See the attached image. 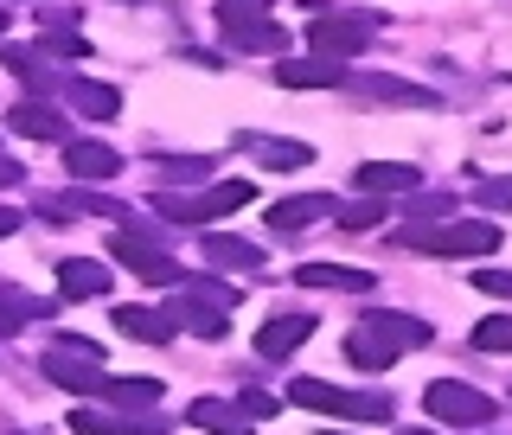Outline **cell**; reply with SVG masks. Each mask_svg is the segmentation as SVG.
Returning a JSON list of instances; mask_svg holds the SVG:
<instances>
[{
	"label": "cell",
	"mask_w": 512,
	"mask_h": 435,
	"mask_svg": "<svg viewBox=\"0 0 512 435\" xmlns=\"http://www.w3.org/2000/svg\"><path fill=\"white\" fill-rule=\"evenodd\" d=\"M288 404H301V410H320V416H346V423H391V397H378V391H340V384H327V378H295L288 384Z\"/></svg>",
	"instance_id": "1"
},
{
	"label": "cell",
	"mask_w": 512,
	"mask_h": 435,
	"mask_svg": "<svg viewBox=\"0 0 512 435\" xmlns=\"http://www.w3.org/2000/svg\"><path fill=\"white\" fill-rule=\"evenodd\" d=\"M250 199H256L250 180H218V186H205V192H154L160 218H173V224H218V218L244 212Z\"/></svg>",
	"instance_id": "2"
},
{
	"label": "cell",
	"mask_w": 512,
	"mask_h": 435,
	"mask_svg": "<svg viewBox=\"0 0 512 435\" xmlns=\"http://www.w3.org/2000/svg\"><path fill=\"white\" fill-rule=\"evenodd\" d=\"M45 378L64 384V391H77V397H103V346L64 333V340L45 352Z\"/></svg>",
	"instance_id": "3"
},
{
	"label": "cell",
	"mask_w": 512,
	"mask_h": 435,
	"mask_svg": "<svg viewBox=\"0 0 512 435\" xmlns=\"http://www.w3.org/2000/svg\"><path fill=\"white\" fill-rule=\"evenodd\" d=\"M423 404H429V416L436 423H448V429H487L493 416H500V404H493L480 384H461V378H436L423 391Z\"/></svg>",
	"instance_id": "4"
},
{
	"label": "cell",
	"mask_w": 512,
	"mask_h": 435,
	"mask_svg": "<svg viewBox=\"0 0 512 435\" xmlns=\"http://www.w3.org/2000/svg\"><path fill=\"white\" fill-rule=\"evenodd\" d=\"M218 26L237 52H288V32L269 20V0H218Z\"/></svg>",
	"instance_id": "5"
},
{
	"label": "cell",
	"mask_w": 512,
	"mask_h": 435,
	"mask_svg": "<svg viewBox=\"0 0 512 435\" xmlns=\"http://www.w3.org/2000/svg\"><path fill=\"white\" fill-rule=\"evenodd\" d=\"M109 250H116V263L128 269V276H141V282H186V269L173 263L148 231H116V237H109Z\"/></svg>",
	"instance_id": "6"
},
{
	"label": "cell",
	"mask_w": 512,
	"mask_h": 435,
	"mask_svg": "<svg viewBox=\"0 0 512 435\" xmlns=\"http://www.w3.org/2000/svg\"><path fill=\"white\" fill-rule=\"evenodd\" d=\"M372 32H378V20H365V13H327V20H314L308 45L346 64V58H359V52H365V39H372Z\"/></svg>",
	"instance_id": "7"
},
{
	"label": "cell",
	"mask_w": 512,
	"mask_h": 435,
	"mask_svg": "<svg viewBox=\"0 0 512 435\" xmlns=\"http://www.w3.org/2000/svg\"><path fill=\"white\" fill-rule=\"evenodd\" d=\"M276 84H282V90H340V84H346V64L327 58V52H314V58H282V64H276Z\"/></svg>",
	"instance_id": "8"
},
{
	"label": "cell",
	"mask_w": 512,
	"mask_h": 435,
	"mask_svg": "<svg viewBox=\"0 0 512 435\" xmlns=\"http://www.w3.org/2000/svg\"><path fill=\"white\" fill-rule=\"evenodd\" d=\"M58 295L64 301H103L109 295V263H96V256H64L58 263Z\"/></svg>",
	"instance_id": "9"
},
{
	"label": "cell",
	"mask_w": 512,
	"mask_h": 435,
	"mask_svg": "<svg viewBox=\"0 0 512 435\" xmlns=\"http://www.w3.org/2000/svg\"><path fill=\"white\" fill-rule=\"evenodd\" d=\"M308 333H314V314H276L256 327V352L263 359H288L295 346H308Z\"/></svg>",
	"instance_id": "10"
},
{
	"label": "cell",
	"mask_w": 512,
	"mask_h": 435,
	"mask_svg": "<svg viewBox=\"0 0 512 435\" xmlns=\"http://www.w3.org/2000/svg\"><path fill=\"white\" fill-rule=\"evenodd\" d=\"M64 103L77 109V116H90V122H109V116H122V96L109 90V84H84V77H58L52 84Z\"/></svg>",
	"instance_id": "11"
},
{
	"label": "cell",
	"mask_w": 512,
	"mask_h": 435,
	"mask_svg": "<svg viewBox=\"0 0 512 435\" xmlns=\"http://www.w3.org/2000/svg\"><path fill=\"white\" fill-rule=\"evenodd\" d=\"M480 250H500V224L468 218V224H442L436 231V256H480Z\"/></svg>",
	"instance_id": "12"
},
{
	"label": "cell",
	"mask_w": 512,
	"mask_h": 435,
	"mask_svg": "<svg viewBox=\"0 0 512 435\" xmlns=\"http://www.w3.org/2000/svg\"><path fill=\"white\" fill-rule=\"evenodd\" d=\"M186 423L192 429H212V435H250L244 404H224V397H192V404H186Z\"/></svg>",
	"instance_id": "13"
},
{
	"label": "cell",
	"mask_w": 512,
	"mask_h": 435,
	"mask_svg": "<svg viewBox=\"0 0 512 435\" xmlns=\"http://www.w3.org/2000/svg\"><path fill=\"white\" fill-rule=\"evenodd\" d=\"M64 167H71L77 180H116V173H122V154L103 148V141H71V148H64Z\"/></svg>",
	"instance_id": "14"
},
{
	"label": "cell",
	"mask_w": 512,
	"mask_h": 435,
	"mask_svg": "<svg viewBox=\"0 0 512 435\" xmlns=\"http://www.w3.org/2000/svg\"><path fill=\"white\" fill-rule=\"evenodd\" d=\"M116 327L128 333V340H154V346H167L173 333H180V320H173L167 308H116Z\"/></svg>",
	"instance_id": "15"
},
{
	"label": "cell",
	"mask_w": 512,
	"mask_h": 435,
	"mask_svg": "<svg viewBox=\"0 0 512 435\" xmlns=\"http://www.w3.org/2000/svg\"><path fill=\"white\" fill-rule=\"evenodd\" d=\"M295 282L301 288H340V295H372V276L365 269H340V263H301Z\"/></svg>",
	"instance_id": "16"
},
{
	"label": "cell",
	"mask_w": 512,
	"mask_h": 435,
	"mask_svg": "<svg viewBox=\"0 0 512 435\" xmlns=\"http://www.w3.org/2000/svg\"><path fill=\"white\" fill-rule=\"evenodd\" d=\"M205 263H212V269H244V276H256V269H263V250L244 244V237L212 231V237H205Z\"/></svg>",
	"instance_id": "17"
},
{
	"label": "cell",
	"mask_w": 512,
	"mask_h": 435,
	"mask_svg": "<svg viewBox=\"0 0 512 435\" xmlns=\"http://www.w3.org/2000/svg\"><path fill=\"white\" fill-rule=\"evenodd\" d=\"M423 173L410 167V160H365L359 167V192H416Z\"/></svg>",
	"instance_id": "18"
},
{
	"label": "cell",
	"mask_w": 512,
	"mask_h": 435,
	"mask_svg": "<svg viewBox=\"0 0 512 435\" xmlns=\"http://www.w3.org/2000/svg\"><path fill=\"white\" fill-rule=\"evenodd\" d=\"M346 359L359 365V372H384V365H397V359H404V352H397L391 340H384L378 327H359V333H352V340H346Z\"/></svg>",
	"instance_id": "19"
},
{
	"label": "cell",
	"mask_w": 512,
	"mask_h": 435,
	"mask_svg": "<svg viewBox=\"0 0 512 435\" xmlns=\"http://www.w3.org/2000/svg\"><path fill=\"white\" fill-rule=\"evenodd\" d=\"M77 435H160V423L148 416H103V410H71Z\"/></svg>",
	"instance_id": "20"
},
{
	"label": "cell",
	"mask_w": 512,
	"mask_h": 435,
	"mask_svg": "<svg viewBox=\"0 0 512 435\" xmlns=\"http://www.w3.org/2000/svg\"><path fill=\"white\" fill-rule=\"evenodd\" d=\"M365 327H378L384 340H391L397 352H416V346H429V327L423 320H410V314H391V308H372L365 314Z\"/></svg>",
	"instance_id": "21"
},
{
	"label": "cell",
	"mask_w": 512,
	"mask_h": 435,
	"mask_svg": "<svg viewBox=\"0 0 512 435\" xmlns=\"http://www.w3.org/2000/svg\"><path fill=\"white\" fill-rule=\"evenodd\" d=\"M340 205L327 199V192H308V199H288V205H269V224L276 231H301V224H314V218H333Z\"/></svg>",
	"instance_id": "22"
},
{
	"label": "cell",
	"mask_w": 512,
	"mask_h": 435,
	"mask_svg": "<svg viewBox=\"0 0 512 435\" xmlns=\"http://www.w3.org/2000/svg\"><path fill=\"white\" fill-rule=\"evenodd\" d=\"M167 314L180 320V327H192L199 340H218V333H224V308H212V301H199V295H180V301H167Z\"/></svg>",
	"instance_id": "23"
},
{
	"label": "cell",
	"mask_w": 512,
	"mask_h": 435,
	"mask_svg": "<svg viewBox=\"0 0 512 435\" xmlns=\"http://www.w3.org/2000/svg\"><path fill=\"white\" fill-rule=\"evenodd\" d=\"M359 90H372L378 103H410V109H436L442 96L423 84H404V77H359Z\"/></svg>",
	"instance_id": "24"
},
{
	"label": "cell",
	"mask_w": 512,
	"mask_h": 435,
	"mask_svg": "<svg viewBox=\"0 0 512 435\" xmlns=\"http://www.w3.org/2000/svg\"><path fill=\"white\" fill-rule=\"evenodd\" d=\"M7 122H13V135H32V141H64V116H58V109H45V103H20Z\"/></svg>",
	"instance_id": "25"
},
{
	"label": "cell",
	"mask_w": 512,
	"mask_h": 435,
	"mask_svg": "<svg viewBox=\"0 0 512 435\" xmlns=\"http://www.w3.org/2000/svg\"><path fill=\"white\" fill-rule=\"evenodd\" d=\"M39 314H52V301H32V295H20V288H0V340L20 333L26 320H39Z\"/></svg>",
	"instance_id": "26"
},
{
	"label": "cell",
	"mask_w": 512,
	"mask_h": 435,
	"mask_svg": "<svg viewBox=\"0 0 512 435\" xmlns=\"http://www.w3.org/2000/svg\"><path fill=\"white\" fill-rule=\"evenodd\" d=\"M160 397V378H103V404H122V410H141Z\"/></svg>",
	"instance_id": "27"
},
{
	"label": "cell",
	"mask_w": 512,
	"mask_h": 435,
	"mask_svg": "<svg viewBox=\"0 0 512 435\" xmlns=\"http://www.w3.org/2000/svg\"><path fill=\"white\" fill-rule=\"evenodd\" d=\"M180 295H199V301H212V308H224V314L237 308V288H231V282H212V276H186Z\"/></svg>",
	"instance_id": "28"
},
{
	"label": "cell",
	"mask_w": 512,
	"mask_h": 435,
	"mask_svg": "<svg viewBox=\"0 0 512 435\" xmlns=\"http://www.w3.org/2000/svg\"><path fill=\"white\" fill-rule=\"evenodd\" d=\"M474 352H493V359H500V352H512V320H506V314L480 320V327H474Z\"/></svg>",
	"instance_id": "29"
},
{
	"label": "cell",
	"mask_w": 512,
	"mask_h": 435,
	"mask_svg": "<svg viewBox=\"0 0 512 435\" xmlns=\"http://www.w3.org/2000/svg\"><path fill=\"white\" fill-rule=\"evenodd\" d=\"M256 154H263L269 167H308V160H314L308 141H256Z\"/></svg>",
	"instance_id": "30"
},
{
	"label": "cell",
	"mask_w": 512,
	"mask_h": 435,
	"mask_svg": "<svg viewBox=\"0 0 512 435\" xmlns=\"http://www.w3.org/2000/svg\"><path fill=\"white\" fill-rule=\"evenodd\" d=\"M64 212H96V218L128 224V205L122 199H96V192H64Z\"/></svg>",
	"instance_id": "31"
},
{
	"label": "cell",
	"mask_w": 512,
	"mask_h": 435,
	"mask_svg": "<svg viewBox=\"0 0 512 435\" xmlns=\"http://www.w3.org/2000/svg\"><path fill=\"white\" fill-rule=\"evenodd\" d=\"M384 205H391V199H359V205H340L333 218H340L346 231H365V224H378V218H384Z\"/></svg>",
	"instance_id": "32"
},
{
	"label": "cell",
	"mask_w": 512,
	"mask_h": 435,
	"mask_svg": "<svg viewBox=\"0 0 512 435\" xmlns=\"http://www.w3.org/2000/svg\"><path fill=\"white\" fill-rule=\"evenodd\" d=\"M52 58H84L90 52V39H77V32H52V39H39Z\"/></svg>",
	"instance_id": "33"
},
{
	"label": "cell",
	"mask_w": 512,
	"mask_h": 435,
	"mask_svg": "<svg viewBox=\"0 0 512 435\" xmlns=\"http://www.w3.org/2000/svg\"><path fill=\"white\" fill-rule=\"evenodd\" d=\"M474 199L487 205V212H512V180H487V186L474 192Z\"/></svg>",
	"instance_id": "34"
},
{
	"label": "cell",
	"mask_w": 512,
	"mask_h": 435,
	"mask_svg": "<svg viewBox=\"0 0 512 435\" xmlns=\"http://www.w3.org/2000/svg\"><path fill=\"white\" fill-rule=\"evenodd\" d=\"M160 173H167V180H205V160H199V154H192V160L167 154V160H160Z\"/></svg>",
	"instance_id": "35"
},
{
	"label": "cell",
	"mask_w": 512,
	"mask_h": 435,
	"mask_svg": "<svg viewBox=\"0 0 512 435\" xmlns=\"http://www.w3.org/2000/svg\"><path fill=\"white\" fill-rule=\"evenodd\" d=\"M276 410H282V404H276L269 391H244V416H250V423H269Z\"/></svg>",
	"instance_id": "36"
},
{
	"label": "cell",
	"mask_w": 512,
	"mask_h": 435,
	"mask_svg": "<svg viewBox=\"0 0 512 435\" xmlns=\"http://www.w3.org/2000/svg\"><path fill=\"white\" fill-rule=\"evenodd\" d=\"M404 212H410V218H442L448 199H436V192H416V199H404Z\"/></svg>",
	"instance_id": "37"
},
{
	"label": "cell",
	"mask_w": 512,
	"mask_h": 435,
	"mask_svg": "<svg viewBox=\"0 0 512 435\" xmlns=\"http://www.w3.org/2000/svg\"><path fill=\"white\" fill-rule=\"evenodd\" d=\"M474 288H480V295H512V269H480Z\"/></svg>",
	"instance_id": "38"
},
{
	"label": "cell",
	"mask_w": 512,
	"mask_h": 435,
	"mask_svg": "<svg viewBox=\"0 0 512 435\" xmlns=\"http://www.w3.org/2000/svg\"><path fill=\"white\" fill-rule=\"evenodd\" d=\"M13 180H20V167H13V160L0 154V186H13Z\"/></svg>",
	"instance_id": "39"
},
{
	"label": "cell",
	"mask_w": 512,
	"mask_h": 435,
	"mask_svg": "<svg viewBox=\"0 0 512 435\" xmlns=\"http://www.w3.org/2000/svg\"><path fill=\"white\" fill-rule=\"evenodd\" d=\"M13 224H20V218H13V212H0V237H7V231H13Z\"/></svg>",
	"instance_id": "40"
},
{
	"label": "cell",
	"mask_w": 512,
	"mask_h": 435,
	"mask_svg": "<svg viewBox=\"0 0 512 435\" xmlns=\"http://www.w3.org/2000/svg\"><path fill=\"white\" fill-rule=\"evenodd\" d=\"M0 32H7V7H0Z\"/></svg>",
	"instance_id": "41"
},
{
	"label": "cell",
	"mask_w": 512,
	"mask_h": 435,
	"mask_svg": "<svg viewBox=\"0 0 512 435\" xmlns=\"http://www.w3.org/2000/svg\"><path fill=\"white\" fill-rule=\"evenodd\" d=\"M410 435H429V429H410Z\"/></svg>",
	"instance_id": "42"
},
{
	"label": "cell",
	"mask_w": 512,
	"mask_h": 435,
	"mask_svg": "<svg viewBox=\"0 0 512 435\" xmlns=\"http://www.w3.org/2000/svg\"><path fill=\"white\" fill-rule=\"evenodd\" d=\"M327 435H333V429H327Z\"/></svg>",
	"instance_id": "43"
}]
</instances>
